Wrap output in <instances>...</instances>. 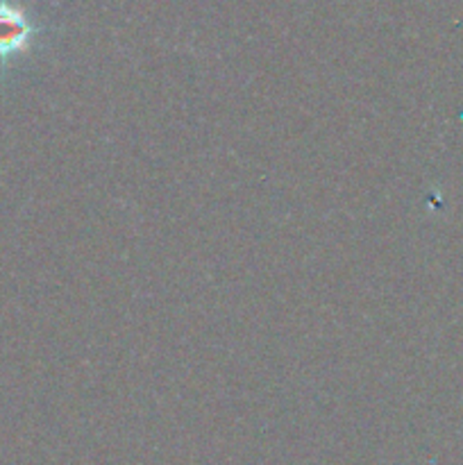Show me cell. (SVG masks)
<instances>
[{"mask_svg":"<svg viewBox=\"0 0 463 465\" xmlns=\"http://www.w3.org/2000/svg\"><path fill=\"white\" fill-rule=\"evenodd\" d=\"M34 27L30 18L16 5L0 0V59L23 53L30 45Z\"/></svg>","mask_w":463,"mask_h":465,"instance_id":"6da1fadb","label":"cell"}]
</instances>
